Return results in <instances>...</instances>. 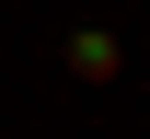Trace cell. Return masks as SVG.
Listing matches in <instances>:
<instances>
[{"mask_svg": "<svg viewBox=\"0 0 150 139\" xmlns=\"http://www.w3.org/2000/svg\"><path fill=\"white\" fill-rule=\"evenodd\" d=\"M115 70H127V46H115L104 23H93V35H69V81H115Z\"/></svg>", "mask_w": 150, "mask_h": 139, "instance_id": "1", "label": "cell"}]
</instances>
